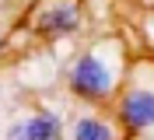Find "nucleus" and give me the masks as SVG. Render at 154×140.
Returning <instances> with one entry per match:
<instances>
[{
    "mask_svg": "<svg viewBox=\"0 0 154 140\" xmlns=\"http://www.w3.org/2000/svg\"><path fill=\"white\" fill-rule=\"evenodd\" d=\"M25 123H28V137L32 140H63V119H60V112H53V109L28 112Z\"/></svg>",
    "mask_w": 154,
    "mask_h": 140,
    "instance_id": "39448f33",
    "label": "nucleus"
},
{
    "mask_svg": "<svg viewBox=\"0 0 154 140\" xmlns=\"http://www.w3.org/2000/svg\"><path fill=\"white\" fill-rule=\"evenodd\" d=\"M81 28V0H53L35 18V32L42 39H67Z\"/></svg>",
    "mask_w": 154,
    "mask_h": 140,
    "instance_id": "7ed1b4c3",
    "label": "nucleus"
},
{
    "mask_svg": "<svg viewBox=\"0 0 154 140\" xmlns=\"http://www.w3.org/2000/svg\"><path fill=\"white\" fill-rule=\"evenodd\" d=\"M119 77H123L119 53H109L105 46H91L70 60L67 88L74 98L88 105H105L119 95Z\"/></svg>",
    "mask_w": 154,
    "mask_h": 140,
    "instance_id": "f257e3e1",
    "label": "nucleus"
},
{
    "mask_svg": "<svg viewBox=\"0 0 154 140\" xmlns=\"http://www.w3.org/2000/svg\"><path fill=\"white\" fill-rule=\"evenodd\" d=\"M67 140H119V130L105 116H98V112H81L70 123V137Z\"/></svg>",
    "mask_w": 154,
    "mask_h": 140,
    "instance_id": "20e7f679",
    "label": "nucleus"
},
{
    "mask_svg": "<svg viewBox=\"0 0 154 140\" xmlns=\"http://www.w3.org/2000/svg\"><path fill=\"white\" fill-rule=\"evenodd\" d=\"M4 140H32V137H28V123H25V116H18V119H11V123H7Z\"/></svg>",
    "mask_w": 154,
    "mask_h": 140,
    "instance_id": "423d86ee",
    "label": "nucleus"
},
{
    "mask_svg": "<svg viewBox=\"0 0 154 140\" xmlns=\"http://www.w3.org/2000/svg\"><path fill=\"white\" fill-rule=\"evenodd\" d=\"M116 123L130 137L154 133V84L147 81H130L123 95L116 98Z\"/></svg>",
    "mask_w": 154,
    "mask_h": 140,
    "instance_id": "f03ea898",
    "label": "nucleus"
}]
</instances>
